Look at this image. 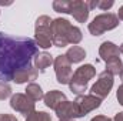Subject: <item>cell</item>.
<instances>
[{"label":"cell","mask_w":123,"mask_h":121,"mask_svg":"<svg viewBox=\"0 0 123 121\" xmlns=\"http://www.w3.org/2000/svg\"><path fill=\"white\" fill-rule=\"evenodd\" d=\"M89 13H90V7H89V1H83V0H70V9H69V14H72L79 23H85L89 19Z\"/></svg>","instance_id":"10"},{"label":"cell","mask_w":123,"mask_h":121,"mask_svg":"<svg viewBox=\"0 0 123 121\" xmlns=\"http://www.w3.org/2000/svg\"><path fill=\"white\" fill-rule=\"evenodd\" d=\"M112 87H113V76H112L109 71L105 70V71H102V73L99 74L96 83L92 86L90 94L99 97L100 100H103V98H106V97L109 95Z\"/></svg>","instance_id":"6"},{"label":"cell","mask_w":123,"mask_h":121,"mask_svg":"<svg viewBox=\"0 0 123 121\" xmlns=\"http://www.w3.org/2000/svg\"><path fill=\"white\" fill-rule=\"evenodd\" d=\"M116 97H117L119 104H122V105H123V84L117 88V91H116Z\"/></svg>","instance_id":"24"},{"label":"cell","mask_w":123,"mask_h":121,"mask_svg":"<svg viewBox=\"0 0 123 121\" xmlns=\"http://www.w3.org/2000/svg\"><path fill=\"white\" fill-rule=\"evenodd\" d=\"M0 121H19L12 114H0Z\"/></svg>","instance_id":"23"},{"label":"cell","mask_w":123,"mask_h":121,"mask_svg":"<svg viewBox=\"0 0 123 121\" xmlns=\"http://www.w3.org/2000/svg\"><path fill=\"white\" fill-rule=\"evenodd\" d=\"M37 74H39V71H37L34 67H30V68H26V70L19 71V73L14 76L13 81H14L16 84L30 83V81H33V80H36V78H37Z\"/></svg>","instance_id":"14"},{"label":"cell","mask_w":123,"mask_h":121,"mask_svg":"<svg viewBox=\"0 0 123 121\" xmlns=\"http://www.w3.org/2000/svg\"><path fill=\"white\" fill-rule=\"evenodd\" d=\"M77 108H79V113H80V117L86 116L87 113H90L93 110L99 108L100 104H102V100L96 95L92 94H87V95H79L76 100H74Z\"/></svg>","instance_id":"9"},{"label":"cell","mask_w":123,"mask_h":121,"mask_svg":"<svg viewBox=\"0 0 123 121\" xmlns=\"http://www.w3.org/2000/svg\"><path fill=\"white\" fill-rule=\"evenodd\" d=\"M53 9L57 13H66V14H69L70 0H55L53 1Z\"/></svg>","instance_id":"19"},{"label":"cell","mask_w":123,"mask_h":121,"mask_svg":"<svg viewBox=\"0 0 123 121\" xmlns=\"http://www.w3.org/2000/svg\"><path fill=\"white\" fill-rule=\"evenodd\" d=\"M59 121H74V120H59Z\"/></svg>","instance_id":"30"},{"label":"cell","mask_w":123,"mask_h":121,"mask_svg":"<svg viewBox=\"0 0 123 121\" xmlns=\"http://www.w3.org/2000/svg\"><path fill=\"white\" fill-rule=\"evenodd\" d=\"M90 121H113V120L109 118V117H106V116H96V117H93Z\"/></svg>","instance_id":"25"},{"label":"cell","mask_w":123,"mask_h":121,"mask_svg":"<svg viewBox=\"0 0 123 121\" xmlns=\"http://www.w3.org/2000/svg\"><path fill=\"white\" fill-rule=\"evenodd\" d=\"M119 51H120V53H122V54H123V44H122V46H120V47H119Z\"/></svg>","instance_id":"28"},{"label":"cell","mask_w":123,"mask_h":121,"mask_svg":"<svg viewBox=\"0 0 123 121\" xmlns=\"http://www.w3.org/2000/svg\"><path fill=\"white\" fill-rule=\"evenodd\" d=\"M117 19L119 20H123V6L119 9V13H117Z\"/></svg>","instance_id":"27"},{"label":"cell","mask_w":123,"mask_h":121,"mask_svg":"<svg viewBox=\"0 0 123 121\" xmlns=\"http://www.w3.org/2000/svg\"><path fill=\"white\" fill-rule=\"evenodd\" d=\"M119 54H120L119 47L112 41H103L99 47V56L102 57V60L105 63L112 61L115 59H119Z\"/></svg>","instance_id":"12"},{"label":"cell","mask_w":123,"mask_h":121,"mask_svg":"<svg viewBox=\"0 0 123 121\" xmlns=\"http://www.w3.org/2000/svg\"><path fill=\"white\" fill-rule=\"evenodd\" d=\"M120 77H122V84H123V71H122V74H120Z\"/></svg>","instance_id":"29"},{"label":"cell","mask_w":123,"mask_h":121,"mask_svg":"<svg viewBox=\"0 0 123 121\" xmlns=\"http://www.w3.org/2000/svg\"><path fill=\"white\" fill-rule=\"evenodd\" d=\"M53 66H55V73H56L57 83L69 84L70 80H72V76H73V70H72V63L66 59V56L64 54L57 56L53 61Z\"/></svg>","instance_id":"7"},{"label":"cell","mask_w":123,"mask_h":121,"mask_svg":"<svg viewBox=\"0 0 123 121\" xmlns=\"http://www.w3.org/2000/svg\"><path fill=\"white\" fill-rule=\"evenodd\" d=\"M52 19L49 16H40L36 20L34 26V37H36V44L37 47L42 49H49L53 44V33H52Z\"/></svg>","instance_id":"4"},{"label":"cell","mask_w":123,"mask_h":121,"mask_svg":"<svg viewBox=\"0 0 123 121\" xmlns=\"http://www.w3.org/2000/svg\"><path fill=\"white\" fill-rule=\"evenodd\" d=\"M43 101H44L46 107L56 110V107L60 104L62 101H66V95L59 90H52V91H49L47 94H44Z\"/></svg>","instance_id":"13"},{"label":"cell","mask_w":123,"mask_h":121,"mask_svg":"<svg viewBox=\"0 0 123 121\" xmlns=\"http://www.w3.org/2000/svg\"><path fill=\"white\" fill-rule=\"evenodd\" d=\"M10 107L14 111H17V113H20V114H23L26 117H29L31 113L36 111L34 110V101L30 100L26 94H22V93H17V94L12 95V98H10Z\"/></svg>","instance_id":"8"},{"label":"cell","mask_w":123,"mask_h":121,"mask_svg":"<svg viewBox=\"0 0 123 121\" xmlns=\"http://www.w3.org/2000/svg\"><path fill=\"white\" fill-rule=\"evenodd\" d=\"M66 59L70 61L72 64H74V63H80V61L85 60V57H86V51H85V49H82L80 46H72L67 51H66Z\"/></svg>","instance_id":"15"},{"label":"cell","mask_w":123,"mask_h":121,"mask_svg":"<svg viewBox=\"0 0 123 121\" xmlns=\"http://www.w3.org/2000/svg\"><path fill=\"white\" fill-rule=\"evenodd\" d=\"M37 44L30 37L10 36L0 31V83L13 81L14 76L30 68L37 56Z\"/></svg>","instance_id":"1"},{"label":"cell","mask_w":123,"mask_h":121,"mask_svg":"<svg viewBox=\"0 0 123 121\" xmlns=\"http://www.w3.org/2000/svg\"><path fill=\"white\" fill-rule=\"evenodd\" d=\"M12 95V87L7 83H0V100H6Z\"/></svg>","instance_id":"21"},{"label":"cell","mask_w":123,"mask_h":121,"mask_svg":"<svg viewBox=\"0 0 123 121\" xmlns=\"http://www.w3.org/2000/svg\"><path fill=\"white\" fill-rule=\"evenodd\" d=\"M119 26V19L113 13H103L96 16L89 23V31L93 36H102L105 31L113 30Z\"/></svg>","instance_id":"5"},{"label":"cell","mask_w":123,"mask_h":121,"mask_svg":"<svg viewBox=\"0 0 123 121\" xmlns=\"http://www.w3.org/2000/svg\"><path fill=\"white\" fill-rule=\"evenodd\" d=\"M106 71H109L112 76H120L123 71V63L120 59H115L106 63Z\"/></svg>","instance_id":"18"},{"label":"cell","mask_w":123,"mask_h":121,"mask_svg":"<svg viewBox=\"0 0 123 121\" xmlns=\"http://www.w3.org/2000/svg\"><path fill=\"white\" fill-rule=\"evenodd\" d=\"M56 114L60 120H74V118H79L80 117V113H79V108L76 105L74 101H62L60 104L56 107Z\"/></svg>","instance_id":"11"},{"label":"cell","mask_w":123,"mask_h":121,"mask_svg":"<svg viewBox=\"0 0 123 121\" xmlns=\"http://www.w3.org/2000/svg\"><path fill=\"white\" fill-rule=\"evenodd\" d=\"M26 95L33 100V101H39V100H43V97H44V94H43V91H42V87L39 86V84H36V83H30L29 86H27V88H26Z\"/></svg>","instance_id":"17"},{"label":"cell","mask_w":123,"mask_h":121,"mask_svg":"<svg viewBox=\"0 0 123 121\" xmlns=\"http://www.w3.org/2000/svg\"><path fill=\"white\" fill-rule=\"evenodd\" d=\"M113 4H115V1H112V0H96V7H99L100 10H109L110 7H113Z\"/></svg>","instance_id":"22"},{"label":"cell","mask_w":123,"mask_h":121,"mask_svg":"<svg viewBox=\"0 0 123 121\" xmlns=\"http://www.w3.org/2000/svg\"><path fill=\"white\" fill-rule=\"evenodd\" d=\"M113 121H123V113H117V114L115 116Z\"/></svg>","instance_id":"26"},{"label":"cell","mask_w":123,"mask_h":121,"mask_svg":"<svg viewBox=\"0 0 123 121\" xmlns=\"http://www.w3.org/2000/svg\"><path fill=\"white\" fill-rule=\"evenodd\" d=\"M26 121H52V117L44 111H34L29 117H26Z\"/></svg>","instance_id":"20"},{"label":"cell","mask_w":123,"mask_h":121,"mask_svg":"<svg viewBox=\"0 0 123 121\" xmlns=\"http://www.w3.org/2000/svg\"><path fill=\"white\" fill-rule=\"evenodd\" d=\"M96 76V68L93 67L92 64H85L80 66L72 76V80L69 83V87L72 93L82 95V93H85L87 88L89 81L92 80L93 77Z\"/></svg>","instance_id":"3"},{"label":"cell","mask_w":123,"mask_h":121,"mask_svg":"<svg viewBox=\"0 0 123 121\" xmlns=\"http://www.w3.org/2000/svg\"><path fill=\"white\" fill-rule=\"evenodd\" d=\"M53 44L56 47H66L67 44H79L82 41V31L79 27L72 26L66 19H55L52 22Z\"/></svg>","instance_id":"2"},{"label":"cell","mask_w":123,"mask_h":121,"mask_svg":"<svg viewBox=\"0 0 123 121\" xmlns=\"http://www.w3.org/2000/svg\"><path fill=\"white\" fill-rule=\"evenodd\" d=\"M53 59L49 53L43 51V53H37V56L34 57V68L37 71H44L49 66L53 64Z\"/></svg>","instance_id":"16"}]
</instances>
